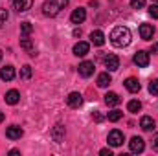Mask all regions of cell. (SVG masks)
<instances>
[{
    "label": "cell",
    "mask_w": 158,
    "mask_h": 156,
    "mask_svg": "<svg viewBox=\"0 0 158 156\" xmlns=\"http://www.w3.org/2000/svg\"><path fill=\"white\" fill-rule=\"evenodd\" d=\"M131 30L127 26H116L112 31H110V42L116 46V48H125L131 44Z\"/></svg>",
    "instance_id": "6da1fadb"
},
{
    "label": "cell",
    "mask_w": 158,
    "mask_h": 156,
    "mask_svg": "<svg viewBox=\"0 0 158 156\" xmlns=\"http://www.w3.org/2000/svg\"><path fill=\"white\" fill-rule=\"evenodd\" d=\"M66 6H68V0H46L42 4V15L44 17H57Z\"/></svg>",
    "instance_id": "7a4b0ae2"
},
{
    "label": "cell",
    "mask_w": 158,
    "mask_h": 156,
    "mask_svg": "<svg viewBox=\"0 0 158 156\" xmlns=\"http://www.w3.org/2000/svg\"><path fill=\"white\" fill-rule=\"evenodd\" d=\"M107 142H109V145H110V147H119V145H123L125 136H123V132H121V130L114 129V130H110V132H109Z\"/></svg>",
    "instance_id": "3957f363"
},
{
    "label": "cell",
    "mask_w": 158,
    "mask_h": 156,
    "mask_svg": "<svg viewBox=\"0 0 158 156\" xmlns=\"http://www.w3.org/2000/svg\"><path fill=\"white\" fill-rule=\"evenodd\" d=\"M129 149H131V153H134V154L143 153V149H145V142H143V138H140V136H132L131 142H129Z\"/></svg>",
    "instance_id": "277c9868"
},
{
    "label": "cell",
    "mask_w": 158,
    "mask_h": 156,
    "mask_svg": "<svg viewBox=\"0 0 158 156\" xmlns=\"http://www.w3.org/2000/svg\"><path fill=\"white\" fill-rule=\"evenodd\" d=\"M132 61H134V64H136L138 68H145V66H149V53L143 51V50H140V51L134 53Z\"/></svg>",
    "instance_id": "5b68a950"
},
{
    "label": "cell",
    "mask_w": 158,
    "mask_h": 156,
    "mask_svg": "<svg viewBox=\"0 0 158 156\" xmlns=\"http://www.w3.org/2000/svg\"><path fill=\"white\" fill-rule=\"evenodd\" d=\"M103 63H105V68H107L109 72H116V70L119 68V57H118V55H114V53L105 55Z\"/></svg>",
    "instance_id": "8992f818"
},
{
    "label": "cell",
    "mask_w": 158,
    "mask_h": 156,
    "mask_svg": "<svg viewBox=\"0 0 158 156\" xmlns=\"http://www.w3.org/2000/svg\"><path fill=\"white\" fill-rule=\"evenodd\" d=\"M94 70H96V66H94L92 61H83L77 68V72H79L81 77H90V76H94Z\"/></svg>",
    "instance_id": "52a82bcc"
},
{
    "label": "cell",
    "mask_w": 158,
    "mask_h": 156,
    "mask_svg": "<svg viewBox=\"0 0 158 156\" xmlns=\"http://www.w3.org/2000/svg\"><path fill=\"white\" fill-rule=\"evenodd\" d=\"M20 48L30 55V57H35L37 55V50H35V46H33V42L30 37H20Z\"/></svg>",
    "instance_id": "ba28073f"
},
{
    "label": "cell",
    "mask_w": 158,
    "mask_h": 156,
    "mask_svg": "<svg viewBox=\"0 0 158 156\" xmlns=\"http://www.w3.org/2000/svg\"><path fill=\"white\" fill-rule=\"evenodd\" d=\"M85 18H86V9H85V7H77V9H74L72 15H70L72 24H83Z\"/></svg>",
    "instance_id": "9c48e42d"
},
{
    "label": "cell",
    "mask_w": 158,
    "mask_h": 156,
    "mask_svg": "<svg viewBox=\"0 0 158 156\" xmlns=\"http://www.w3.org/2000/svg\"><path fill=\"white\" fill-rule=\"evenodd\" d=\"M66 103H68V107H72V109H79V107L83 105V96H81L79 92H70L68 97H66Z\"/></svg>",
    "instance_id": "30bf717a"
},
{
    "label": "cell",
    "mask_w": 158,
    "mask_h": 156,
    "mask_svg": "<svg viewBox=\"0 0 158 156\" xmlns=\"http://www.w3.org/2000/svg\"><path fill=\"white\" fill-rule=\"evenodd\" d=\"M64 134H66V129H64V125H61V123H57V125L52 129V138H53V142H57V143H61V142L64 140Z\"/></svg>",
    "instance_id": "8fae6325"
},
{
    "label": "cell",
    "mask_w": 158,
    "mask_h": 156,
    "mask_svg": "<svg viewBox=\"0 0 158 156\" xmlns=\"http://www.w3.org/2000/svg\"><path fill=\"white\" fill-rule=\"evenodd\" d=\"M13 2V7L19 11V13H26L28 9H31L33 6V0H11Z\"/></svg>",
    "instance_id": "7c38bea8"
},
{
    "label": "cell",
    "mask_w": 158,
    "mask_h": 156,
    "mask_svg": "<svg viewBox=\"0 0 158 156\" xmlns=\"http://www.w3.org/2000/svg\"><path fill=\"white\" fill-rule=\"evenodd\" d=\"M155 35V26L153 24H142L140 26V37L143 40H151Z\"/></svg>",
    "instance_id": "4fadbf2b"
},
{
    "label": "cell",
    "mask_w": 158,
    "mask_h": 156,
    "mask_svg": "<svg viewBox=\"0 0 158 156\" xmlns=\"http://www.w3.org/2000/svg\"><path fill=\"white\" fill-rule=\"evenodd\" d=\"M22 134H24V130H22L19 125H11V127H7V130H6V136H7L9 140H20Z\"/></svg>",
    "instance_id": "5bb4252c"
},
{
    "label": "cell",
    "mask_w": 158,
    "mask_h": 156,
    "mask_svg": "<svg viewBox=\"0 0 158 156\" xmlns=\"http://www.w3.org/2000/svg\"><path fill=\"white\" fill-rule=\"evenodd\" d=\"M88 50H90V44H88V42L79 40V42L74 44V55H77V57H85V55L88 53Z\"/></svg>",
    "instance_id": "9a60e30c"
},
{
    "label": "cell",
    "mask_w": 158,
    "mask_h": 156,
    "mask_svg": "<svg viewBox=\"0 0 158 156\" xmlns=\"http://www.w3.org/2000/svg\"><path fill=\"white\" fill-rule=\"evenodd\" d=\"M123 84H125V88H127L131 94H136V92H140V88H142V84L138 83V79L136 77H127Z\"/></svg>",
    "instance_id": "2e32d148"
},
{
    "label": "cell",
    "mask_w": 158,
    "mask_h": 156,
    "mask_svg": "<svg viewBox=\"0 0 158 156\" xmlns=\"http://www.w3.org/2000/svg\"><path fill=\"white\" fill-rule=\"evenodd\" d=\"M90 40H92L94 46H103V44H105V33H103L101 30H94V31L90 33Z\"/></svg>",
    "instance_id": "e0dca14e"
},
{
    "label": "cell",
    "mask_w": 158,
    "mask_h": 156,
    "mask_svg": "<svg viewBox=\"0 0 158 156\" xmlns=\"http://www.w3.org/2000/svg\"><path fill=\"white\" fill-rule=\"evenodd\" d=\"M4 99H6L7 105H17V103L20 101V92H19V90H9V92H6Z\"/></svg>",
    "instance_id": "ac0fdd59"
},
{
    "label": "cell",
    "mask_w": 158,
    "mask_h": 156,
    "mask_svg": "<svg viewBox=\"0 0 158 156\" xmlns=\"http://www.w3.org/2000/svg\"><path fill=\"white\" fill-rule=\"evenodd\" d=\"M0 79H2V81H13V79H15V68H13L11 64L4 66V68L0 70Z\"/></svg>",
    "instance_id": "d6986e66"
},
{
    "label": "cell",
    "mask_w": 158,
    "mask_h": 156,
    "mask_svg": "<svg viewBox=\"0 0 158 156\" xmlns=\"http://www.w3.org/2000/svg\"><path fill=\"white\" fill-rule=\"evenodd\" d=\"M105 103L109 107H118L119 103H121V97H119L116 92H107L105 94Z\"/></svg>",
    "instance_id": "ffe728a7"
},
{
    "label": "cell",
    "mask_w": 158,
    "mask_h": 156,
    "mask_svg": "<svg viewBox=\"0 0 158 156\" xmlns=\"http://www.w3.org/2000/svg\"><path fill=\"white\" fill-rule=\"evenodd\" d=\"M140 127H142V130H145V132H151L153 129H155V119L151 116H143L140 119Z\"/></svg>",
    "instance_id": "44dd1931"
},
{
    "label": "cell",
    "mask_w": 158,
    "mask_h": 156,
    "mask_svg": "<svg viewBox=\"0 0 158 156\" xmlns=\"http://www.w3.org/2000/svg\"><path fill=\"white\" fill-rule=\"evenodd\" d=\"M110 83H112V79H110V76H109V72L98 76V86H99V88H107Z\"/></svg>",
    "instance_id": "7402d4cb"
},
{
    "label": "cell",
    "mask_w": 158,
    "mask_h": 156,
    "mask_svg": "<svg viewBox=\"0 0 158 156\" xmlns=\"http://www.w3.org/2000/svg\"><path fill=\"white\" fill-rule=\"evenodd\" d=\"M127 110L132 112V114L140 112V110H142V101H138V99H131V101L127 103Z\"/></svg>",
    "instance_id": "603a6c76"
},
{
    "label": "cell",
    "mask_w": 158,
    "mask_h": 156,
    "mask_svg": "<svg viewBox=\"0 0 158 156\" xmlns=\"http://www.w3.org/2000/svg\"><path fill=\"white\" fill-rule=\"evenodd\" d=\"M31 31H33V26H31L30 22H22V24H20V33H22V37H30Z\"/></svg>",
    "instance_id": "cb8c5ba5"
},
{
    "label": "cell",
    "mask_w": 158,
    "mask_h": 156,
    "mask_svg": "<svg viewBox=\"0 0 158 156\" xmlns=\"http://www.w3.org/2000/svg\"><path fill=\"white\" fill-rule=\"evenodd\" d=\"M107 117H109V121H119V119L123 117V112L114 109V110H110V112L107 114Z\"/></svg>",
    "instance_id": "d4e9b609"
},
{
    "label": "cell",
    "mask_w": 158,
    "mask_h": 156,
    "mask_svg": "<svg viewBox=\"0 0 158 156\" xmlns=\"http://www.w3.org/2000/svg\"><path fill=\"white\" fill-rule=\"evenodd\" d=\"M30 77H31V66L26 64V66L20 68V79H30Z\"/></svg>",
    "instance_id": "484cf974"
},
{
    "label": "cell",
    "mask_w": 158,
    "mask_h": 156,
    "mask_svg": "<svg viewBox=\"0 0 158 156\" xmlns=\"http://www.w3.org/2000/svg\"><path fill=\"white\" fill-rule=\"evenodd\" d=\"M7 18H9V13H7V9L0 7V28H4V24L7 22Z\"/></svg>",
    "instance_id": "4316f807"
},
{
    "label": "cell",
    "mask_w": 158,
    "mask_h": 156,
    "mask_svg": "<svg viewBox=\"0 0 158 156\" xmlns=\"http://www.w3.org/2000/svg\"><path fill=\"white\" fill-rule=\"evenodd\" d=\"M147 13H149V17H153V18H158V4H151Z\"/></svg>",
    "instance_id": "83f0119b"
},
{
    "label": "cell",
    "mask_w": 158,
    "mask_h": 156,
    "mask_svg": "<svg viewBox=\"0 0 158 156\" xmlns=\"http://www.w3.org/2000/svg\"><path fill=\"white\" fill-rule=\"evenodd\" d=\"M145 6V0H131V7L132 9H142Z\"/></svg>",
    "instance_id": "f1b7e54d"
},
{
    "label": "cell",
    "mask_w": 158,
    "mask_h": 156,
    "mask_svg": "<svg viewBox=\"0 0 158 156\" xmlns=\"http://www.w3.org/2000/svg\"><path fill=\"white\" fill-rule=\"evenodd\" d=\"M149 92L155 94V96H158V79H155V81L149 83Z\"/></svg>",
    "instance_id": "f546056e"
},
{
    "label": "cell",
    "mask_w": 158,
    "mask_h": 156,
    "mask_svg": "<svg viewBox=\"0 0 158 156\" xmlns=\"http://www.w3.org/2000/svg\"><path fill=\"white\" fill-rule=\"evenodd\" d=\"M92 117H94V119H96L98 123H99V121H103V116H101V114H99L98 110H94V112H92Z\"/></svg>",
    "instance_id": "4dcf8cb0"
},
{
    "label": "cell",
    "mask_w": 158,
    "mask_h": 156,
    "mask_svg": "<svg viewBox=\"0 0 158 156\" xmlns=\"http://www.w3.org/2000/svg\"><path fill=\"white\" fill-rule=\"evenodd\" d=\"M153 149L158 153V132L155 134V138H153Z\"/></svg>",
    "instance_id": "1f68e13d"
},
{
    "label": "cell",
    "mask_w": 158,
    "mask_h": 156,
    "mask_svg": "<svg viewBox=\"0 0 158 156\" xmlns=\"http://www.w3.org/2000/svg\"><path fill=\"white\" fill-rule=\"evenodd\" d=\"M99 154H103V156H112V151H110V149H101V151H99Z\"/></svg>",
    "instance_id": "d6a6232c"
},
{
    "label": "cell",
    "mask_w": 158,
    "mask_h": 156,
    "mask_svg": "<svg viewBox=\"0 0 158 156\" xmlns=\"http://www.w3.org/2000/svg\"><path fill=\"white\" fill-rule=\"evenodd\" d=\"M151 53H156L158 55V42H153V46H151Z\"/></svg>",
    "instance_id": "836d02e7"
},
{
    "label": "cell",
    "mask_w": 158,
    "mask_h": 156,
    "mask_svg": "<svg viewBox=\"0 0 158 156\" xmlns=\"http://www.w3.org/2000/svg\"><path fill=\"white\" fill-rule=\"evenodd\" d=\"M9 154H20V151H17V149H11V151H9Z\"/></svg>",
    "instance_id": "e575fe53"
},
{
    "label": "cell",
    "mask_w": 158,
    "mask_h": 156,
    "mask_svg": "<svg viewBox=\"0 0 158 156\" xmlns=\"http://www.w3.org/2000/svg\"><path fill=\"white\" fill-rule=\"evenodd\" d=\"M4 121V112H0V123Z\"/></svg>",
    "instance_id": "d590c367"
},
{
    "label": "cell",
    "mask_w": 158,
    "mask_h": 156,
    "mask_svg": "<svg viewBox=\"0 0 158 156\" xmlns=\"http://www.w3.org/2000/svg\"><path fill=\"white\" fill-rule=\"evenodd\" d=\"M0 61H2V50H0Z\"/></svg>",
    "instance_id": "8d00e7d4"
},
{
    "label": "cell",
    "mask_w": 158,
    "mask_h": 156,
    "mask_svg": "<svg viewBox=\"0 0 158 156\" xmlns=\"http://www.w3.org/2000/svg\"><path fill=\"white\" fill-rule=\"evenodd\" d=\"M155 2H158V0H155Z\"/></svg>",
    "instance_id": "74e56055"
}]
</instances>
